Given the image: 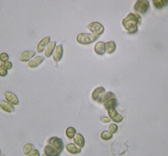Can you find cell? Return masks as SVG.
<instances>
[{
  "mask_svg": "<svg viewBox=\"0 0 168 156\" xmlns=\"http://www.w3.org/2000/svg\"><path fill=\"white\" fill-rule=\"evenodd\" d=\"M141 22V17L137 13H130L123 19L122 24L129 34H135L138 32V25Z\"/></svg>",
  "mask_w": 168,
  "mask_h": 156,
  "instance_id": "cell-1",
  "label": "cell"
},
{
  "mask_svg": "<svg viewBox=\"0 0 168 156\" xmlns=\"http://www.w3.org/2000/svg\"><path fill=\"white\" fill-rule=\"evenodd\" d=\"M49 145L44 149V152L47 156H59L64 149V144L60 138L53 137L48 142Z\"/></svg>",
  "mask_w": 168,
  "mask_h": 156,
  "instance_id": "cell-2",
  "label": "cell"
},
{
  "mask_svg": "<svg viewBox=\"0 0 168 156\" xmlns=\"http://www.w3.org/2000/svg\"><path fill=\"white\" fill-rule=\"evenodd\" d=\"M99 37L97 35L81 33L77 35L76 40L81 44H89L97 40Z\"/></svg>",
  "mask_w": 168,
  "mask_h": 156,
  "instance_id": "cell-3",
  "label": "cell"
},
{
  "mask_svg": "<svg viewBox=\"0 0 168 156\" xmlns=\"http://www.w3.org/2000/svg\"><path fill=\"white\" fill-rule=\"evenodd\" d=\"M150 8V3L148 0H137L134 6V10L136 12L145 14Z\"/></svg>",
  "mask_w": 168,
  "mask_h": 156,
  "instance_id": "cell-4",
  "label": "cell"
},
{
  "mask_svg": "<svg viewBox=\"0 0 168 156\" xmlns=\"http://www.w3.org/2000/svg\"><path fill=\"white\" fill-rule=\"evenodd\" d=\"M87 27L94 34L100 36L104 32V27L103 25L98 22H93L89 23L87 25Z\"/></svg>",
  "mask_w": 168,
  "mask_h": 156,
  "instance_id": "cell-5",
  "label": "cell"
},
{
  "mask_svg": "<svg viewBox=\"0 0 168 156\" xmlns=\"http://www.w3.org/2000/svg\"><path fill=\"white\" fill-rule=\"evenodd\" d=\"M4 97L8 103L14 105H17L19 103V100L15 94L11 91H6L4 93Z\"/></svg>",
  "mask_w": 168,
  "mask_h": 156,
  "instance_id": "cell-6",
  "label": "cell"
},
{
  "mask_svg": "<svg viewBox=\"0 0 168 156\" xmlns=\"http://www.w3.org/2000/svg\"><path fill=\"white\" fill-rule=\"evenodd\" d=\"M110 117L114 122L116 123H120L123 120V117L118 113L115 110V107L110 108L107 110Z\"/></svg>",
  "mask_w": 168,
  "mask_h": 156,
  "instance_id": "cell-7",
  "label": "cell"
},
{
  "mask_svg": "<svg viewBox=\"0 0 168 156\" xmlns=\"http://www.w3.org/2000/svg\"><path fill=\"white\" fill-rule=\"evenodd\" d=\"M63 56V47L62 45L59 44L57 46L55 52L53 55V59L55 62H59L62 59Z\"/></svg>",
  "mask_w": 168,
  "mask_h": 156,
  "instance_id": "cell-8",
  "label": "cell"
},
{
  "mask_svg": "<svg viewBox=\"0 0 168 156\" xmlns=\"http://www.w3.org/2000/svg\"><path fill=\"white\" fill-rule=\"evenodd\" d=\"M35 52L34 51H26L21 53L19 57V60L21 62H28L30 59L34 56Z\"/></svg>",
  "mask_w": 168,
  "mask_h": 156,
  "instance_id": "cell-9",
  "label": "cell"
},
{
  "mask_svg": "<svg viewBox=\"0 0 168 156\" xmlns=\"http://www.w3.org/2000/svg\"><path fill=\"white\" fill-rule=\"evenodd\" d=\"M0 108L4 112L7 113H13L15 112V108L11 103L4 100L0 101Z\"/></svg>",
  "mask_w": 168,
  "mask_h": 156,
  "instance_id": "cell-10",
  "label": "cell"
},
{
  "mask_svg": "<svg viewBox=\"0 0 168 156\" xmlns=\"http://www.w3.org/2000/svg\"><path fill=\"white\" fill-rule=\"evenodd\" d=\"M44 57L42 56H36L34 59L28 62L27 66L28 67L33 68L38 67L44 61Z\"/></svg>",
  "mask_w": 168,
  "mask_h": 156,
  "instance_id": "cell-11",
  "label": "cell"
},
{
  "mask_svg": "<svg viewBox=\"0 0 168 156\" xmlns=\"http://www.w3.org/2000/svg\"><path fill=\"white\" fill-rule=\"evenodd\" d=\"M94 51L98 55H103L106 51L105 43L103 42L97 43L94 47Z\"/></svg>",
  "mask_w": 168,
  "mask_h": 156,
  "instance_id": "cell-12",
  "label": "cell"
},
{
  "mask_svg": "<svg viewBox=\"0 0 168 156\" xmlns=\"http://www.w3.org/2000/svg\"><path fill=\"white\" fill-rule=\"evenodd\" d=\"M50 40L51 38L49 37H46L43 38L37 44L36 49L37 52L39 53L42 52L44 50L45 47L49 44Z\"/></svg>",
  "mask_w": 168,
  "mask_h": 156,
  "instance_id": "cell-13",
  "label": "cell"
},
{
  "mask_svg": "<svg viewBox=\"0 0 168 156\" xmlns=\"http://www.w3.org/2000/svg\"><path fill=\"white\" fill-rule=\"evenodd\" d=\"M106 89L103 87H99L96 88L92 94V98L94 100L97 101L99 98L105 92Z\"/></svg>",
  "mask_w": 168,
  "mask_h": 156,
  "instance_id": "cell-14",
  "label": "cell"
},
{
  "mask_svg": "<svg viewBox=\"0 0 168 156\" xmlns=\"http://www.w3.org/2000/svg\"><path fill=\"white\" fill-rule=\"evenodd\" d=\"M56 44V43L55 41H52V42H51L49 43V44L47 46L46 49L45 51V56L47 58L51 56V55H52L53 52L55 49Z\"/></svg>",
  "mask_w": 168,
  "mask_h": 156,
  "instance_id": "cell-15",
  "label": "cell"
},
{
  "mask_svg": "<svg viewBox=\"0 0 168 156\" xmlns=\"http://www.w3.org/2000/svg\"><path fill=\"white\" fill-rule=\"evenodd\" d=\"M104 105L107 110L110 108L116 107L118 105L117 100L113 97L109 98L106 101Z\"/></svg>",
  "mask_w": 168,
  "mask_h": 156,
  "instance_id": "cell-16",
  "label": "cell"
},
{
  "mask_svg": "<svg viewBox=\"0 0 168 156\" xmlns=\"http://www.w3.org/2000/svg\"><path fill=\"white\" fill-rule=\"evenodd\" d=\"M152 2L154 6L158 9H161L168 4V0H152Z\"/></svg>",
  "mask_w": 168,
  "mask_h": 156,
  "instance_id": "cell-17",
  "label": "cell"
},
{
  "mask_svg": "<svg viewBox=\"0 0 168 156\" xmlns=\"http://www.w3.org/2000/svg\"><path fill=\"white\" fill-rule=\"evenodd\" d=\"M106 48L107 53L108 54H112L115 51L116 49V44L113 41H109L106 43Z\"/></svg>",
  "mask_w": 168,
  "mask_h": 156,
  "instance_id": "cell-18",
  "label": "cell"
},
{
  "mask_svg": "<svg viewBox=\"0 0 168 156\" xmlns=\"http://www.w3.org/2000/svg\"><path fill=\"white\" fill-rule=\"evenodd\" d=\"M115 94L112 92V91H109V92H107V93L105 94H103L101 95V97L99 98L98 100V102L99 103H103L104 101H106L107 100H108L109 98H113L115 97Z\"/></svg>",
  "mask_w": 168,
  "mask_h": 156,
  "instance_id": "cell-19",
  "label": "cell"
},
{
  "mask_svg": "<svg viewBox=\"0 0 168 156\" xmlns=\"http://www.w3.org/2000/svg\"><path fill=\"white\" fill-rule=\"evenodd\" d=\"M74 142L77 145L81 147H83L85 145V139L81 134H77L76 135V137L74 138Z\"/></svg>",
  "mask_w": 168,
  "mask_h": 156,
  "instance_id": "cell-20",
  "label": "cell"
},
{
  "mask_svg": "<svg viewBox=\"0 0 168 156\" xmlns=\"http://www.w3.org/2000/svg\"><path fill=\"white\" fill-rule=\"evenodd\" d=\"M67 150L71 154H78L81 151V148H78L73 144H68L66 146Z\"/></svg>",
  "mask_w": 168,
  "mask_h": 156,
  "instance_id": "cell-21",
  "label": "cell"
},
{
  "mask_svg": "<svg viewBox=\"0 0 168 156\" xmlns=\"http://www.w3.org/2000/svg\"><path fill=\"white\" fill-rule=\"evenodd\" d=\"M34 148V146L32 144H27L23 146V150L25 154L27 155L29 154L32 150Z\"/></svg>",
  "mask_w": 168,
  "mask_h": 156,
  "instance_id": "cell-22",
  "label": "cell"
},
{
  "mask_svg": "<svg viewBox=\"0 0 168 156\" xmlns=\"http://www.w3.org/2000/svg\"><path fill=\"white\" fill-rule=\"evenodd\" d=\"M76 132V129L74 128L71 127L68 128L66 130V132L67 137L70 139L73 138L74 137Z\"/></svg>",
  "mask_w": 168,
  "mask_h": 156,
  "instance_id": "cell-23",
  "label": "cell"
},
{
  "mask_svg": "<svg viewBox=\"0 0 168 156\" xmlns=\"http://www.w3.org/2000/svg\"><path fill=\"white\" fill-rule=\"evenodd\" d=\"M101 137L103 140H109L113 137V135L107 131H104L101 134Z\"/></svg>",
  "mask_w": 168,
  "mask_h": 156,
  "instance_id": "cell-24",
  "label": "cell"
},
{
  "mask_svg": "<svg viewBox=\"0 0 168 156\" xmlns=\"http://www.w3.org/2000/svg\"><path fill=\"white\" fill-rule=\"evenodd\" d=\"M9 59L8 55L5 53H2L0 54V61L2 62H6L8 61Z\"/></svg>",
  "mask_w": 168,
  "mask_h": 156,
  "instance_id": "cell-25",
  "label": "cell"
},
{
  "mask_svg": "<svg viewBox=\"0 0 168 156\" xmlns=\"http://www.w3.org/2000/svg\"><path fill=\"white\" fill-rule=\"evenodd\" d=\"M109 130L113 134H115L118 130V126L116 124H112L109 127Z\"/></svg>",
  "mask_w": 168,
  "mask_h": 156,
  "instance_id": "cell-26",
  "label": "cell"
},
{
  "mask_svg": "<svg viewBox=\"0 0 168 156\" xmlns=\"http://www.w3.org/2000/svg\"><path fill=\"white\" fill-rule=\"evenodd\" d=\"M3 66L4 68H5L7 70L11 69L12 68V63L9 61H7L6 62H4V64H3Z\"/></svg>",
  "mask_w": 168,
  "mask_h": 156,
  "instance_id": "cell-27",
  "label": "cell"
},
{
  "mask_svg": "<svg viewBox=\"0 0 168 156\" xmlns=\"http://www.w3.org/2000/svg\"><path fill=\"white\" fill-rule=\"evenodd\" d=\"M8 74V71L7 69L4 68V67L0 68V76L4 77Z\"/></svg>",
  "mask_w": 168,
  "mask_h": 156,
  "instance_id": "cell-28",
  "label": "cell"
},
{
  "mask_svg": "<svg viewBox=\"0 0 168 156\" xmlns=\"http://www.w3.org/2000/svg\"><path fill=\"white\" fill-rule=\"evenodd\" d=\"M29 156H40V154L37 149H34L32 150V151L29 154Z\"/></svg>",
  "mask_w": 168,
  "mask_h": 156,
  "instance_id": "cell-29",
  "label": "cell"
},
{
  "mask_svg": "<svg viewBox=\"0 0 168 156\" xmlns=\"http://www.w3.org/2000/svg\"><path fill=\"white\" fill-rule=\"evenodd\" d=\"M100 120L103 123H108V122H110V119H109L108 117H102L100 118Z\"/></svg>",
  "mask_w": 168,
  "mask_h": 156,
  "instance_id": "cell-30",
  "label": "cell"
},
{
  "mask_svg": "<svg viewBox=\"0 0 168 156\" xmlns=\"http://www.w3.org/2000/svg\"><path fill=\"white\" fill-rule=\"evenodd\" d=\"M3 66V64L0 62V68H1Z\"/></svg>",
  "mask_w": 168,
  "mask_h": 156,
  "instance_id": "cell-31",
  "label": "cell"
},
{
  "mask_svg": "<svg viewBox=\"0 0 168 156\" xmlns=\"http://www.w3.org/2000/svg\"><path fill=\"white\" fill-rule=\"evenodd\" d=\"M1 154V151L0 150V154Z\"/></svg>",
  "mask_w": 168,
  "mask_h": 156,
  "instance_id": "cell-32",
  "label": "cell"
}]
</instances>
